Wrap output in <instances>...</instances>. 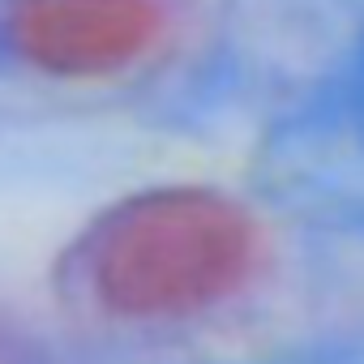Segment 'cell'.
Returning a JSON list of instances; mask_svg holds the SVG:
<instances>
[{"mask_svg":"<svg viewBox=\"0 0 364 364\" xmlns=\"http://www.w3.org/2000/svg\"><path fill=\"white\" fill-rule=\"evenodd\" d=\"M176 35L171 0H9V52L65 82H99L159 56Z\"/></svg>","mask_w":364,"mask_h":364,"instance_id":"obj_2","label":"cell"},{"mask_svg":"<svg viewBox=\"0 0 364 364\" xmlns=\"http://www.w3.org/2000/svg\"><path fill=\"white\" fill-rule=\"evenodd\" d=\"M262 262V228L206 185H159L107 206L77 245L90 300L124 321L193 317L232 300Z\"/></svg>","mask_w":364,"mask_h":364,"instance_id":"obj_1","label":"cell"}]
</instances>
